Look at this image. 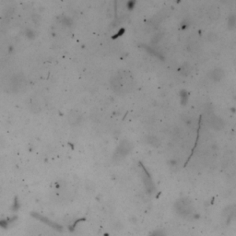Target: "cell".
Masks as SVG:
<instances>
[{"mask_svg": "<svg viewBox=\"0 0 236 236\" xmlns=\"http://www.w3.org/2000/svg\"><path fill=\"white\" fill-rule=\"evenodd\" d=\"M236 26V16L234 14H231L228 20V27L230 29H233Z\"/></svg>", "mask_w": 236, "mask_h": 236, "instance_id": "obj_7", "label": "cell"}, {"mask_svg": "<svg viewBox=\"0 0 236 236\" xmlns=\"http://www.w3.org/2000/svg\"><path fill=\"white\" fill-rule=\"evenodd\" d=\"M224 76H225V73L223 71V69H221L220 67L213 69L209 74V78L213 81H220L224 78Z\"/></svg>", "mask_w": 236, "mask_h": 236, "instance_id": "obj_6", "label": "cell"}, {"mask_svg": "<svg viewBox=\"0 0 236 236\" xmlns=\"http://www.w3.org/2000/svg\"><path fill=\"white\" fill-rule=\"evenodd\" d=\"M142 180H143L144 186L146 188V190L148 191V193H150V194L154 193L155 192V184L150 177V174L144 167L142 170Z\"/></svg>", "mask_w": 236, "mask_h": 236, "instance_id": "obj_4", "label": "cell"}, {"mask_svg": "<svg viewBox=\"0 0 236 236\" xmlns=\"http://www.w3.org/2000/svg\"><path fill=\"white\" fill-rule=\"evenodd\" d=\"M175 209L179 215L185 218L192 216L194 213V207L192 202L188 198L179 199L175 204Z\"/></svg>", "mask_w": 236, "mask_h": 236, "instance_id": "obj_2", "label": "cell"}, {"mask_svg": "<svg viewBox=\"0 0 236 236\" xmlns=\"http://www.w3.org/2000/svg\"><path fill=\"white\" fill-rule=\"evenodd\" d=\"M207 39H208L209 42H214L215 41H217V39H218V35L215 34L214 32H209L208 35H207Z\"/></svg>", "mask_w": 236, "mask_h": 236, "instance_id": "obj_10", "label": "cell"}, {"mask_svg": "<svg viewBox=\"0 0 236 236\" xmlns=\"http://www.w3.org/2000/svg\"><path fill=\"white\" fill-rule=\"evenodd\" d=\"M207 125L215 130H221L224 127V122L221 117L217 116L212 112H208L207 115Z\"/></svg>", "mask_w": 236, "mask_h": 236, "instance_id": "obj_3", "label": "cell"}, {"mask_svg": "<svg viewBox=\"0 0 236 236\" xmlns=\"http://www.w3.org/2000/svg\"><path fill=\"white\" fill-rule=\"evenodd\" d=\"M111 84L114 91L118 93H126L134 89L135 81L130 73L123 71L113 77Z\"/></svg>", "mask_w": 236, "mask_h": 236, "instance_id": "obj_1", "label": "cell"}, {"mask_svg": "<svg viewBox=\"0 0 236 236\" xmlns=\"http://www.w3.org/2000/svg\"><path fill=\"white\" fill-rule=\"evenodd\" d=\"M148 142L151 145V146H153V147H157L159 144H160V141H159V139L157 138V137H155L154 136H150L149 137H148Z\"/></svg>", "mask_w": 236, "mask_h": 236, "instance_id": "obj_8", "label": "cell"}, {"mask_svg": "<svg viewBox=\"0 0 236 236\" xmlns=\"http://www.w3.org/2000/svg\"><path fill=\"white\" fill-rule=\"evenodd\" d=\"M150 236H165V234L161 231H156L152 232Z\"/></svg>", "mask_w": 236, "mask_h": 236, "instance_id": "obj_11", "label": "cell"}, {"mask_svg": "<svg viewBox=\"0 0 236 236\" xmlns=\"http://www.w3.org/2000/svg\"><path fill=\"white\" fill-rule=\"evenodd\" d=\"M213 19H217L220 16V10L218 8H212L210 9V15H209Z\"/></svg>", "mask_w": 236, "mask_h": 236, "instance_id": "obj_9", "label": "cell"}, {"mask_svg": "<svg viewBox=\"0 0 236 236\" xmlns=\"http://www.w3.org/2000/svg\"><path fill=\"white\" fill-rule=\"evenodd\" d=\"M132 150V146H131V143L129 142V141L127 140H123L122 142L119 144V146H118L117 148V150H116V156H118V158H124L126 157Z\"/></svg>", "mask_w": 236, "mask_h": 236, "instance_id": "obj_5", "label": "cell"}]
</instances>
